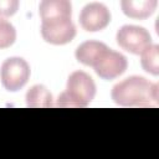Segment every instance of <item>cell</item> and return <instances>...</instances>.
Listing matches in <instances>:
<instances>
[{
    "instance_id": "6da1fadb",
    "label": "cell",
    "mask_w": 159,
    "mask_h": 159,
    "mask_svg": "<svg viewBox=\"0 0 159 159\" xmlns=\"http://www.w3.org/2000/svg\"><path fill=\"white\" fill-rule=\"evenodd\" d=\"M111 97L122 107H149L158 103V84L142 76H129L113 86Z\"/></svg>"
},
{
    "instance_id": "7a4b0ae2",
    "label": "cell",
    "mask_w": 159,
    "mask_h": 159,
    "mask_svg": "<svg viewBox=\"0 0 159 159\" xmlns=\"http://www.w3.org/2000/svg\"><path fill=\"white\" fill-rule=\"evenodd\" d=\"M96 96V83L93 78L83 72L75 71L67 78L66 91L58 96L57 107H87Z\"/></svg>"
},
{
    "instance_id": "3957f363",
    "label": "cell",
    "mask_w": 159,
    "mask_h": 159,
    "mask_svg": "<svg viewBox=\"0 0 159 159\" xmlns=\"http://www.w3.org/2000/svg\"><path fill=\"white\" fill-rule=\"evenodd\" d=\"M31 70L22 57L6 58L0 68V80L2 87L9 92H17L29 81Z\"/></svg>"
},
{
    "instance_id": "277c9868",
    "label": "cell",
    "mask_w": 159,
    "mask_h": 159,
    "mask_svg": "<svg viewBox=\"0 0 159 159\" xmlns=\"http://www.w3.org/2000/svg\"><path fill=\"white\" fill-rule=\"evenodd\" d=\"M118 46L133 55H140L152 45V37L148 30L137 25H124L116 35Z\"/></svg>"
},
{
    "instance_id": "5b68a950",
    "label": "cell",
    "mask_w": 159,
    "mask_h": 159,
    "mask_svg": "<svg viewBox=\"0 0 159 159\" xmlns=\"http://www.w3.org/2000/svg\"><path fill=\"white\" fill-rule=\"evenodd\" d=\"M41 36L51 45H66L76 36V26L71 17L43 21L41 24Z\"/></svg>"
},
{
    "instance_id": "8992f818",
    "label": "cell",
    "mask_w": 159,
    "mask_h": 159,
    "mask_svg": "<svg viewBox=\"0 0 159 159\" xmlns=\"http://www.w3.org/2000/svg\"><path fill=\"white\" fill-rule=\"evenodd\" d=\"M127 67H128L127 57L120 52L113 51L111 48H107L93 66L97 76L107 81L114 80L120 75H123Z\"/></svg>"
},
{
    "instance_id": "52a82bcc",
    "label": "cell",
    "mask_w": 159,
    "mask_h": 159,
    "mask_svg": "<svg viewBox=\"0 0 159 159\" xmlns=\"http://www.w3.org/2000/svg\"><path fill=\"white\" fill-rule=\"evenodd\" d=\"M111 22V11L104 4H87L80 14V25L84 31L97 32L104 30Z\"/></svg>"
},
{
    "instance_id": "ba28073f",
    "label": "cell",
    "mask_w": 159,
    "mask_h": 159,
    "mask_svg": "<svg viewBox=\"0 0 159 159\" xmlns=\"http://www.w3.org/2000/svg\"><path fill=\"white\" fill-rule=\"evenodd\" d=\"M40 17L43 21L71 17L72 5L67 0H43L39 6Z\"/></svg>"
},
{
    "instance_id": "9c48e42d",
    "label": "cell",
    "mask_w": 159,
    "mask_h": 159,
    "mask_svg": "<svg viewBox=\"0 0 159 159\" xmlns=\"http://www.w3.org/2000/svg\"><path fill=\"white\" fill-rule=\"evenodd\" d=\"M157 0H122L120 7L125 16L137 20H144L152 16L157 9Z\"/></svg>"
},
{
    "instance_id": "30bf717a",
    "label": "cell",
    "mask_w": 159,
    "mask_h": 159,
    "mask_svg": "<svg viewBox=\"0 0 159 159\" xmlns=\"http://www.w3.org/2000/svg\"><path fill=\"white\" fill-rule=\"evenodd\" d=\"M108 48V46L103 42L99 41H84L82 42L75 52L76 60L78 62H81L84 66H91L93 67L96 65V62L98 61V58L101 57V55Z\"/></svg>"
},
{
    "instance_id": "8fae6325",
    "label": "cell",
    "mask_w": 159,
    "mask_h": 159,
    "mask_svg": "<svg viewBox=\"0 0 159 159\" xmlns=\"http://www.w3.org/2000/svg\"><path fill=\"white\" fill-rule=\"evenodd\" d=\"M26 104L30 108H48L52 107V94L42 84L32 86L26 93Z\"/></svg>"
},
{
    "instance_id": "7c38bea8",
    "label": "cell",
    "mask_w": 159,
    "mask_h": 159,
    "mask_svg": "<svg viewBox=\"0 0 159 159\" xmlns=\"http://www.w3.org/2000/svg\"><path fill=\"white\" fill-rule=\"evenodd\" d=\"M140 65L143 70L153 76L159 75V46L150 45L140 53Z\"/></svg>"
},
{
    "instance_id": "4fadbf2b",
    "label": "cell",
    "mask_w": 159,
    "mask_h": 159,
    "mask_svg": "<svg viewBox=\"0 0 159 159\" xmlns=\"http://www.w3.org/2000/svg\"><path fill=\"white\" fill-rule=\"evenodd\" d=\"M16 40V30L11 22L0 19V48L10 47Z\"/></svg>"
},
{
    "instance_id": "5bb4252c",
    "label": "cell",
    "mask_w": 159,
    "mask_h": 159,
    "mask_svg": "<svg viewBox=\"0 0 159 159\" xmlns=\"http://www.w3.org/2000/svg\"><path fill=\"white\" fill-rule=\"evenodd\" d=\"M19 7L17 0H0V19L12 16Z\"/></svg>"
}]
</instances>
